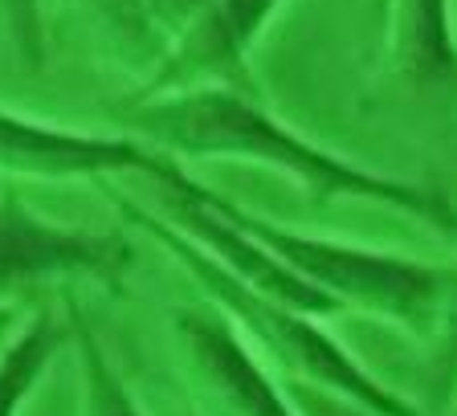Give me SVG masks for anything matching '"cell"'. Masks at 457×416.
<instances>
[{"label":"cell","instance_id":"1","mask_svg":"<svg viewBox=\"0 0 457 416\" xmlns=\"http://www.w3.org/2000/svg\"><path fill=\"white\" fill-rule=\"evenodd\" d=\"M131 135L171 160H241L262 163L319 200H371L433 225L437 233H457V208L433 184L396 180L327 152L278 114L257 95L241 90H180V95L131 103Z\"/></svg>","mask_w":457,"mask_h":416},{"label":"cell","instance_id":"2","mask_svg":"<svg viewBox=\"0 0 457 416\" xmlns=\"http://www.w3.org/2000/svg\"><path fill=\"white\" fill-rule=\"evenodd\" d=\"M114 204H119V212H123L131 225H139L143 233L152 237V241H160V245L188 270V278L204 290V298L237 327L241 339L253 351H262L266 363H274V368L282 371L278 379H303V384H314V388L339 392V396L355 400V404H363L376 416H428L425 408H417L412 400L392 392L388 384H380L335 335H327V327H319L314 314H303V311H295V306L274 303L266 294L241 286L237 278H228L212 257H204L188 237L176 233L160 212L143 208L139 200L114 196Z\"/></svg>","mask_w":457,"mask_h":416},{"label":"cell","instance_id":"3","mask_svg":"<svg viewBox=\"0 0 457 416\" xmlns=\"http://www.w3.org/2000/svg\"><path fill=\"white\" fill-rule=\"evenodd\" d=\"M217 200L228 220H237L253 241H262L266 254H274L306 286L327 294L339 311L355 306V311H368L384 322H396L409 335H420V339L428 335L441 303V286H445V265H425L400 254H384V249L311 237L270 217H257L225 196Z\"/></svg>","mask_w":457,"mask_h":416},{"label":"cell","instance_id":"4","mask_svg":"<svg viewBox=\"0 0 457 416\" xmlns=\"http://www.w3.org/2000/svg\"><path fill=\"white\" fill-rule=\"evenodd\" d=\"M131 270V245L119 233L54 225L33 212L17 192H0V306H21L29 298L70 282L119 286Z\"/></svg>","mask_w":457,"mask_h":416},{"label":"cell","instance_id":"5","mask_svg":"<svg viewBox=\"0 0 457 416\" xmlns=\"http://www.w3.org/2000/svg\"><path fill=\"white\" fill-rule=\"evenodd\" d=\"M171 339L196 404L209 416H295L278 376L212 303L176 306Z\"/></svg>","mask_w":457,"mask_h":416},{"label":"cell","instance_id":"6","mask_svg":"<svg viewBox=\"0 0 457 416\" xmlns=\"http://www.w3.org/2000/svg\"><path fill=\"white\" fill-rule=\"evenodd\" d=\"M168 163L176 160L147 147L135 135H90L0 106V176L4 180H111V176L160 180Z\"/></svg>","mask_w":457,"mask_h":416},{"label":"cell","instance_id":"7","mask_svg":"<svg viewBox=\"0 0 457 416\" xmlns=\"http://www.w3.org/2000/svg\"><path fill=\"white\" fill-rule=\"evenodd\" d=\"M282 0H200L184 37L171 46L163 66L147 78L143 98L180 90H241L257 95L249 74V49Z\"/></svg>","mask_w":457,"mask_h":416},{"label":"cell","instance_id":"8","mask_svg":"<svg viewBox=\"0 0 457 416\" xmlns=\"http://www.w3.org/2000/svg\"><path fill=\"white\" fill-rule=\"evenodd\" d=\"M86 33L119 70H131L143 86L171 46L184 37L200 0H74Z\"/></svg>","mask_w":457,"mask_h":416},{"label":"cell","instance_id":"9","mask_svg":"<svg viewBox=\"0 0 457 416\" xmlns=\"http://www.w3.org/2000/svg\"><path fill=\"white\" fill-rule=\"evenodd\" d=\"M384 54L396 78L417 90L457 86V9L453 0H388Z\"/></svg>","mask_w":457,"mask_h":416},{"label":"cell","instance_id":"10","mask_svg":"<svg viewBox=\"0 0 457 416\" xmlns=\"http://www.w3.org/2000/svg\"><path fill=\"white\" fill-rule=\"evenodd\" d=\"M70 322L54 306H37L21 319V327L0 347V416H17L33 396L54 355L66 347Z\"/></svg>","mask_w":457,"mask_h":416},{"label":"cell","instance_id":"11","mask_svg":"<svg viewBox=\"0 0 457 416\" xmlns=\"http://www.w3.org/2000/svg\"><path fill=\"white\" fill-rule=\"evenodd\" d=\"M66 322L78 351V371H82V416H143L123 371L111 363V355L103 351L95 327H90V319L78 303L66 306Z\"/></svg>","mask_w":457,"mask_h":416},{"label":"cell","instance_id":"12","mask_svg":"<svg viewBox=\"0 0 457 416\" xmlns=\"http://www.w3.org/2000/svg\"><path fill=\"white\" fill-rule=\"evenodd\" d=\"M428 355H425V379L428 392L445 408L449 396L457 392V265H445V286H441V303L433 314V327L425 335Z\"/></svg>","mask_w":457,"mask_h":416},{"label":"cell","instance_id":"13","mask_svg":"<svg viewBox=\"0 0 457 416\" xmlns=\"http://www.w3.org/2000/svg\"><path fill=\"white\" fill-rule=\"evenodd\" d=\"M0 25L21 70L46 66V12L41 0H0Z\"/></svg>","mask_w":457,"mask_h":416},{"label":"cell","instance_id":"14","mask_svg":"<svg viewBox=\"0 0 457 416\" xmlns=\"http://www.w3.org/2000/svg\"><path fill=\"white\" fill-rule=\"evenodd\" d=\"M278 384H282L295 416H376L363 404H355V400L339 396V392H327V388H314V384H303V379H278Z\"/></svg>","mask_w":457,"mask_h":416},{"label":"cell","instance_id":"15","mask_svg":"<svg viewBox=\"0 0 457 416\" xmlns=\"http://www.w3.org/2000/svg\"><path fill=\"white\" fill-rule=\"evenodd\" d=\"M21 319H25V311H12V306H0V347L9 343V335L21 327Z\"/></svg>","mask_w":457,"mask_h":416}]
</instances>
